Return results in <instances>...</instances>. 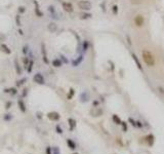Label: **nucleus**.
Masks as SVG:
<instances>
[{
	"label": "nucleus",
	"mask_w": 164,
	"mask_h": 154,
	"mask_svg": "<svg viewBox=\"0 0 164 154\" xmlns=\"http://www.w3.org/2000/svg\"><path fill=\"white\" fill-rule=\"evenodd\" d=\"M142 58H143L144 63H145L148 67H154V66H155V64H156V60H155L154 55L151 53L150 50H148V49H144V50L142 52Z\"/></svg>",
	"instance_id": "nucleus-1"
},
{
	"label": "nucleus",
	"mask_w": 164,
	"mask_h": 154,
	"mask_svg": "<svg viewBox=\"0 0 164 154\" xmlns=\"http://www.w3.org/2000/svg\"><path fill=\"white\" fill-rule=\"evenodd\" d=\"M78 7L81 10H89L91 9V2L88 0H80L78 2Z\"/></svg>",
	"instance_id": "nucleus-2"
},
{
	"label": "nucleus",
	"mask_w": 164,
	"mask_h": 154,
	"mask_svg": "<svg viewBox=\"0 0 164 154\" xmlns=\"http://www.w3.org/2000/svg\"><path fill=\"white\" fill-rule=\"evenodd\" d=\"M134 25L137 27H138V28H140V27H143L145 25V18H144L143 14L136 15V18H134Z\"/></svg>",
	"instance_id": "nucleus-3"
},
{
	"label": "nucleus",
	"mask_w": 164,
	"mask_h": 154,
	"mask_svg": "<svg viewBox=\"0 0 164 154\" xmlns=\"http://www.w3.org/2000/svg\"><path fill=\"white\" fill-rule=\"evenodd\" d=\"M33 80L34 82H36L37 84H44L45 83V79L43 77V75L41 73H36L34 76H33Z\"/></svg>",
	"instance_id": "nucleus-4"
},
{
	"label": "nucleus",
	"mask_w": 164,
	"mask_h": 154,
	"mask_svg": "<svg viewBox=\"0 0 164 154\" xmlns=\"http://www.w3.org/2000/svg\"><path fill=\"white\" fill-rule=\"evenodd\" d=\"M62 6H63L64 10L67 12V13H72V12L74 10V7H73V5H72L70 2H63V3H62Z\"/></svg>",
	"instance_id": "nucleus-5"
},
{
	"label": "nucleus",
	"mask_w": 164,
	"mask_h": 154,
	"mask_svg": "<svg viewBox=\"0 0 164 154\" xmlns=\"http://www.w3.org/2000/svg\"><path fill=\"white\" fill-rule=\"evenodd\" d=\"M47 117H48V119H50V120H52V121H57V120L61 118L60 114L57 112H49L47 114Z\"/></svg>",
	"instance_id": "nucleus-6"
},
{
	"label": "nucleus",
	"mask_w": 164,
	"mask_h": 154,
	"mask_svg": "<svg viewBox=\"0 0 164 154\" xmlns=\"http://www.w3.org/2000/svg\"><path fill=\"white\" fill-rule=\"evenodd\" d=\"M41 53H42V59H43V62L45 64H48V59H47V55H46V49H45V44L42 43L41 45Z\"/></svg>",
	"instance_id": "nucleus-7"
},
{
	"label": "nucleus",
	"mask_w": 164,
	"mask_h": 154,
	"mask_svg": "<svg viewBox=\"0 0 164 154\" xmlns=\"http://www.w3.org/2000/svg\"><path fill=\"white\" fill-rule=\"evenodd\" d=\"M0 49L4 53V54H6V55H10L11 54V50H10V48L5 44V43H2V44H0Z\"/></svg>",
	"instance_id": "nucleus-8"
},
{
	"label": "nucleus",
	"mask_w": 164,
	"mask_h": 154,
	"mask_svg": "<svg viewBox=\"0 0 164 154\" xmlns=\"http://www.w3.org/2000/svg\"><path fill=\"white\" fill-rule=\"evenodd\" d=\"M3 92H4L5 94H10V95H13V96H15V95L17 94V89H16V87L4 88V89H3Z\"/></svg>",
	"instance_id": "nucleus-9"
},
{
	"label": "nucleus",
	"mask_w": 164,
	"mask_h": 154,
	"mask_svg": "<svg viewBox=\"0 0 164 154\" xmlns=\"http://www.w3.org/2000/svg\"><path fill=\"white\" fill-rule=\"evenodd\" d=\"M17 105H19L20 110H21L23 113H25L26 111H27L26 105H25V103H24V101H23V100H19V101H17Z\"/></svg>",
	"instance_id": "nucleus-10"
},
{
	"label": "nucleus",
	"mask_w": 164,
	"mask_h": 154,
	"mask_svg": "<svg viewBox=\"0 0 164 154\" xmlns=\"http://www.w3.org/2000/svg\"><path fill=\"white\" fill-rule=\"evenodd\" d=\"M14 68H15V72H16L17 75H21V74H22V68H21V66H20L17 60H14Z\"/></svg>",
	"instance_id": "nucleus-11"
},
{
	"label": "nucleus",
	"mask_w": 164,
	"mask_h": 154,
	"mask_svg": "<svg viewBox=\"0 0 164 154\" xmlns=\"http://www.w3.org/2000/svg\"><path fill=\"white\" fill-rule=\"evenodd\" d=\"M67 145H68L69 148L72 149V150H75V149H76V144L74 143V141L71 140V139H68V140H67Z\"/></svg>",
	"instance_id": "nucleus-12"
},
{
	"label": "nucleus",
	"mask_w": 164,
	"mask_h": 154,
	"mask_svg": "<svg viewBox=\"0 0 164 154\" xmlns=\"http://www.w3.org/2000/svg\"><path fill=\"white\" fill-rule=\"evenodd\" d=\"M68 122H69V124H70V130H73V129L75 128V126H76V121H75L73 118H69Z\"/></svg>",
	"instance_id": "nucleus-13"
},
{
	"label": "nucleus",
	"mask_w": 164,
	"mask_h": 154,
	"mask_svg": "<svg viewBox=\"0 0 164 154\" xmlns=\"http://www.w3.org/2000/svg\"><path fill=\"white\" fill-rule=\"evenodd\" d=\"M34 3H35V6H36V7H35V14H37L38 16H42V15H43V14H42L40 10H39V7H38V3H37L36 1H34Z\"/></svg>",
	"instance_id": "nucleus-14"
},
{
	"label": "nucleus",
	"mask_w": 164,
	"mask_h": 154,
	"mask_svg": "<svg viewBox=\"0 0 164 154\" xmlns=\"http://www.w3.org/2000/svg\"><path fill=\"white\" fill-rule=\"evenodd\" d=\"M52 66H54V67H56V68H57V67H61V66H62V62H61L58 59H55V60L52 61Z\"/></svg>",
	"instance_id": "nucleus-15"
},
{
	"label": "nucleus",
	"mask_w": 164,
	"mask_h": 154,
	"mask_svg": "<svg viewBox=\"0 0 164 154\" xmlns=\"http://www.w3.org/2000/svg\"><path fill=\"white\" fill-rule=\"evenodd\" d=\"M48 30L51 31V32H55V30H56V25H55V23H50V24H48Z\"/></svg>",
	"instance_id": "nucleus-16"
},
{
	"label": "nucleus",
	"mask_w": 164,
	"mask_h": 154,
	"mask_svg": "<svg viewBox=\"0 0 164 154\" xmlns=\"http://www.w3.org/2000/svg\"><path fill=\"white\" fill-rule=\"evenodd\" d=\"M3 119H4V121H10L11 119H13V115L11 114H4V116H3Z\"/></svg>",
	"instance_id": "nucleus-17"
},
{
	"label": "nucleus",
	"mask_w": 164,
	"mask_h": 154,
	"mask_svg": "<svg viewBox=\"0 0 164 154\" xmlns=\"http://www.w3.org/2000/svg\"><path fill=\"white\" fill-rule=\"evenodd\" d=\"M33 65H34V62H33V61H30V63H29V65H28V67H27V72L28 73H31V72H32Z\"/></svg>",
	"instance_id": "nucleus-18"
},
{
	"label": "nucleus",
	"mask_w": 164,
	"mask_h": 154,
	"mask_svg": "<svg viewBox=\"0 0 164 154\" xmlns=\"http://www.w3.org/2000/svg\"><path fill=\"white\" fill-rule=\"evenodd\" d=\"M27 81V78L25 77V78H22L21 80H19V81H16V87H19V86H21V85H23V84L25 83Z\"/></svg>",
	"instance_id": "nucleus-19"
},
{
	"label": "nucleus",
	"mask_w": 164,
	"mask_h": 154,
	"mask_svg": "<svg viewBox=\"0 0 164 154\" xmlns=\"http://www.w3.org/2000/svg\"><path fill=\"white\" fill-rule=\"evenodd\" d=\"M113 119H114V121H115L117 124H121V123H122V121L120 120V118H119L118 116H116V115H113Z\"/></svg>",
	"instance_id": "nucleus-20"
},
{
	"label": "nucleus",
	"mask_w": 164,
	"mask_h": 154,
	"mask_svg": "<svg viewBox=\"0 0 164 154\" xmlns=\"http://www.w3.org/2000/svg\"><path fill=\"white\" fill-rule=\"evenodd\" d=\"M17 10H19L20 14H24V13L26 12V7H25V6H19Z\"/></svg>",
	"instance_id": "nucleus-21"
},
{
	"label": "nucleus",
	"mask_w": 164,
	"mask_h": 154,
	"mask_svg": "<svg viewBox=\"0 0 164 154\" xmlns=\"http://www.w3.org/2000/svg\"><path fill=\"white\" fill-rule=\"evenodd\" d=\"M15 23H16L17 26H21V25H22V24H21V16H20L19 14L15 16Z\"/></svg>",
	"instance_id": "nucleus-22"
},
{
	"label": "nucleus",
	"mask_w": 164,
	"mask_h": 154,
	"mask_svg": "<svg viewBox=\"0 0 164 154\" xmlns=\"http://www.w3.org/2000/svg\"><path fill=\"white\" fill-rule=\"evenodd\" d=\"M130 3H131V4L137 5V4H140V3H143V0H130Z\"/></svg>",
	"instance_id": "nucleus-23"
},
{
	"label": "nucleus",
	"mask_w": 164,
	"mask_h": 154,
	"mask_svg": "<svg viewBox=\"0 0 164 154\" xmlns=\"http://www.w3.org/2000/svg\"><path fill=\"white\" fill-rule=\"evenodd\" d=\"M55 130H56V133H57V134H60V135H62V134H63V129H62V127H61L60 126H55Z\"/></svg>",
	"instance_id": "nucleus-24"
},
{
	"label": "nucleus",
	"mask_w": 164,
	"mask_h": 154,
	"mask_svg": "<svg viewBox=\"0 0 164 154\" xmlns=\"http://www.w3.org/2000/svg\"><path fill=\"white\" fill-rule=\"evenodd\" d=\"M29 63H30V60H29V58L25 56V58H24V65H25V67H28Z\"/></svg>",
	"instance_id": "nucleus-25"
},
{
	"label": "nucleus",
	"mask_w": 164,
	"mask_h": 154,
	"mask_svg": "<svg viewBox=\"0 0 164 154\" xmlns=\"http://www.w3.org/2000/svg\"><path fill=\"white\" fill-rule=\"evenodd\" d=\"M45 152H46V154H54L52 153V148L51 147H46V150H45Z\"/></svg>",
	"instance_id": "nucleus-26"
},
{
	"label": "nucleus",
	"mask_w": 164,
	"mask_h": 154,
	"mask_svg": "<svg viewBox=\"0 0 164 154\" xmlns=\"http://www.w3.org/2000/svg\"><path fill=\"white\" fill-rule=\"evenodd\" d=\"M11 105H13V102H11V101L6 102V104H5V109H9V108L11 107Z\"/></svg>",
	"instance_id": "nucleus-27"
},
{
	"label": "nucleus",
	"mask_w": 164,
	"mask_h": 154,
	"mask_svg": "<svg viewBox=\"0 0 164 154\" xmlns=\"http://www.w3.org/2000/svg\"><path fill=\"white\" fill-rule=\"evenodd\" d=\"M28 48H29L28 45H24V46H23V54H24V55H27L28 54V50H29Z\"/></svg>",
	"instance_id": "nucleus-28"
},
{
	"label": "nucleus",
	"mask_w": 164,
	"mask_h": 154,
	"mask_svg": "<svg viewBox=\"0 0 164 154\" xmlns=\"http://www.w3.org/2000/svg\"><path fill=\"white\" fill-rule=\"evenodd\" d=\"M52 153L54 154H60V149L57 147H54L52 148Z\"/></svg>",
	"instance_id": "nucleus-29"
},
{
	"label": "nucleus",
	"mask_w": 164,
	"mask_h": 154,
	"mask_svg": "<svg viewBox=\"0 0 164 154\" xmlns=\"http://www.w3.org/2000/svg\"><path fill=\"white\" fill-rule=\"evenodd\" d=\"M70 90H71V92H70V95L68 96L69 100H71V98H72V96H73V94H74V92H73V89H72V88H71Z\"/></svg>",
	"instance_id": "nucleus-30"
},
{
	"label": "nucleus",
	"mask_w": 164,
	"mask_h": 154,
	"mask_svg": "<svg viewBox=\"0 0 164 154\" xmlns=\"http://www.w3.org/2000/svg\"><path fill=\"white\" fill-rule=\"evenodd\" d=\"M121 124H123V129H124V130H126V129H127V126H126V122H122Z\"/></svg>",
	"instance_id": "nucleus-31"
},
{
	"label": "nucleus",
	"mask_w": 164,
	"mask_h": 154,
	"mask_svg": "<svg viewBox=\"0 0 164 154\" xmlns=\"http://www.w3.org/2000/svg\"><path fill=\"white\" fill-rule=\"evenodd\" d=\"M26 96H27V89L25 88L24 92H23V97H26Z\"/></svg>",
	"instance_id": "nucleus-32"
},
{
	"label": "nucleus",
	"mask_w": 164,
	"mask_h": 154,
	"mask_svg": "<svg viewBox=\"0 0 164 154\" xmlns=\"http://www.w3.org/2000/svg\"><path fill=\"white\" fill-rule=\"evenodd\" d=\"M19 33H20L21 35H23V34H24V33H23V30H22V29H19Z\"/></svg>",
	"instance_id": "nucleus-33"
},
{
	"label": "nucleus",
	"mask_w": 164,
	"mask_h": 154,
	"mask_svg": "<svg viewBox=\"0 0 164 154\" xmlns=\"http://www.w3.org/2000/svg\"><path fill=\"white\" fill-rule=\"evenodd\" d=\"M137 123H138V124H137V126H138V127H142V126H143V124H142V123H140V122H139V121H138V122H137Z\"/></svg>",
	"instance_id": "nucleus-34"
},
{
	"label": "nucleus",
	"mask_w": 164,
	"mask_h": 154,
	"mask_svg": "<svg viewBox=\"0 0 164 154\" xmlns=\"http://www.w3.org/2000/svg\"><path fill=\"white\" fill-rule=\"evenodd\" d=\"M73 154H78V153H73Z\"/></svg>",
	"instance_id": "nucleus-35"
}]
</instances>
